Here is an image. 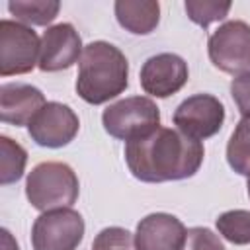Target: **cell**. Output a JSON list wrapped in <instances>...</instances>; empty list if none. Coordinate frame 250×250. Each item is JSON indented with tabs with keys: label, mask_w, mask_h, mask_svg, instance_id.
I'll return each mask as SVG.
<instances>
[{
	"label": "cell",
	"mask_w": 250,
	"mask_h": 250,
	"mask_svg": "<svg viewBox=\"0 0 250 250\" xmlns=\"http://www.w3.org/2000/svg\"><path fill=\"white\" fill-rule=\"evenodd\" d=\"M209 61L227 74H242L250 70V25L230 20L219 25L207 43Z\"/></svg>",
	"instance_id": "cell-5"
},
{
	"label": "cell",
	"mask_w": 250,
	"mask_h": 250,
	"mask_svg": "<svg viewBox=\"0 0 250 250\" xmlns=\"http://www.w3.org/2000/svg\"><path fill=\"white\" fill-rule=\"evenodd\" d=\"M82 39L72 23H57L43 31L39 68L43 72L66 70L82 57Z\"/></svg>",
	"instance_id": "cell-11"
},
{
	"label": "cell",
	"mask_w": 250,
	"mask_h": 250,
	"mask_svg": "<svg viewBox=\"0 0 250 250\" xmlns=\"http://www.w3.org/2000/svg\"><path fill=\"white\" fill-rule=\"evenodd\" d=\"M78 178L64 162L37 164L25 182V197L37 211H53L70 207L78 199Z\"/></svg>",
	"instance_id": "cell-3"
},
{
	"label": "cell",
	"mask_w": 250,
	"mask_h": 250,
	"mask_svg": "<svg viewBox=\"0 0 250 250\" xmlns=\"http://www.w3.org/2000/svg\"><path fill=\"white\" fill-rule=\"evenodd\" d=\"M80 121L72 107L61 102H47L43 109L27 125L31 141L39 146L61 148L66 146L78 133Z\"/></svg>",
	"instance_id": "cell-9"
},
{
	"label": "cell",
	"mask_w": 250,
	"mask_h": 250,
	"mask_svg": "<svg viewBox=\"0 0 250 250\" xmlns=\"http://www.w3.org/2000/svg\"><path fill=\"white\" fill-rule=\"evenodd\" d=\"M41 39L37 33L14 20L0 21V74H25L39 64Z\"/></svg>",
	"instance_id": "cell-6"
},
{
	"label": "cell",
	"mask_w": 250,
	"mask_h": 250,
	"mask_svg": "<svg viewBox=\"0 0 250 250\" xmlns=\"http://www.w3.org/2000/svg\"><path fill=\"white\" fill-rule=\"evenodd\" d=\"M0 184L8 186L18 182L23 176L25 162H27V152L21 145L12 141L10 137L2 135L0 137Z\"/></svg>",
	"instance_id": "cell-17"
},
{
	"label": "cell",
	"mask_w": 250,
	"mask_h": 250,
	"mask_svg": "<svg viewBox=\"0 0 250 250\" xmlns=\"http://www.w3.org/2000/svg\"><path fill=\"white\" fill-rule=\"evenodd\" d=\"M115 18L133 35H148L160 21V6L154 0H117Z\"/></svg>",
	"instance_id": "cell-14"
},
{
	"label": "cell",
	"mask_w": 250,
	"mask_h": 250,
	"mask_svg": "<svg viewBox=\"0 0 250 250\" xmlns=\"http://www.w3.org/2000/svg\"><path fill=\"white\" fill-rule=\"evenodd\" d=\"M184 250H225L221 238L207 227H191L188 229Z\"/></svg>",
	"instance_id": "cell-21"
},
{
	"label": "cell",
	"mask_w": 250,
	"mask_h": 250,
	"mask_svg": "<svg viewBox=\"0 0 250 250\" xmlns=\"http://www.w3.org/2000/svg\"><path fill=\"white\" fill-rule=\"evenodd\" d=\"M225 121L223 104L211 94H195L184 100L174 111V125L184 135L203 141L217 135Z\"/></svg>",
	"instance_id": "cell-8"
},
{
	"label": "cell",
	"mask_w": 250,
	"mask_h": 250,
	"mask_svg": "<svg viewBox=\"0 0 250 250\" xmlns=\"http://www.w3.org/2000/svg\"><path fill=\"white\" fill-rule=\"evenodd\" d=\"M84 238V219L64 207L41 213L31 229L33 250H76Z\"/></svg>",
	"instance_id": "cell-7"
},
{
	"label": "cell",
	"mask_w": 250,
	"mask_h": 250,
	"mask_svg": "<svg viewBox=\"0 0 250 250\" xmlns=\"http://www.w3.org/2000/svg\"><path fill=\"white\" fill-rule=\"evenodd\" d=\"M92 250H137V242L127 229L107 227L96 234Z\"/></svg>",
	"instance_id": "cell-20"
},
{
	"label": "cell",
	"mask_w": 250,
	"mask_h": 250,
	"mask_svg": "<svg viewBox=\"0 0 250 250\" xmlns=\"http://www.w3.org/2000/svg\"><path fill=\"white\" fill-rule=\"evenodd\" d=\"M188 18L201 25V27H209V23L213 21H221L229 16L230 10V2H215V0H188L184 4Z\"/></svg>",
	"instance_id": "cell-19"
},
{
	"label": "cell",
	"mask_w": 250,
	"mask_h": 250,
	"mask_svg": "<svg viewBox=\"0 0 250 250\" xmlns=\"http://www.w3.org/2000/svg\"><path fill=\"white\" fill-rule=\"evenodd\" d=\"M105 133L119 141H133L160 127L158 105L145 96H131L107 105L102 113Z\"/></svg>",
	"instance_id": "cell-4"
},
{
	"label": "cell",
	"mask_w": 250,
	"mask_h": 250,
	"mask_svg": "<svg viewBox=\"0 0 250 250\" xmlns=\"http://www.w3.org/2000/svg\"><path fill=\"white\" fill-rule=\"evenodd\" d=\"M203 145L178 129L156 127L125 145L129 172L146 184L191 178L203 162Z\"/></svg>",
	"instance_id": "cell-1"
},
{
	"label": "cell",
	"mask_w": 250,
	"mask_h": 250,
	"mask_svg": "<svg viewBox=\"0 0 250 250\" xmlns=\"http://www.w3.org/2000/svg\"><path fill=\"white\" fill-rule=\"evenodd\" d=\"M217 230L219 234L232 242V244H250V211L246 209H232L225 211L217 217Z\"/></svg>",
	"instance_id": "cell-18"
},
{
	"label": "cell",
	"mask_w": 250,
	"mask_h": 250,
	"mask_svg": "<svg viewBox=\"0 0 250 250\" xmlns=\"http://www.w3.org/2000/svg\"><path fill=\"white\" fill-rule=\"evenodd\" d=\"M227 162L240 174L250 176V117H242L227 145Z\"/></svg>",
	"instance_id": "cell-16"
},
{
	"label": "cell",
	"mask_w": 250,
	"mask_h": 250,
	"mask_svg": "<svg viewBox=\"0 0 250 250\" xmlns=\"http://www.w3.org/2000/svg\"><path fill=\"white\" fill-rule=\"evenodd\" d=\"M188 229L170 213H150L137 225V250H184Z\"/></svg>",
	"instance_id": "cell-12"
},
{
	"label": "cell",
	"mask_w": 250,
	"mask_h": 250,
	"mask_svg": "<svg viewBox=\"0 0 250 250\" xmlns=\"http://www.w3.org/2000/svg\"><path fill=\"white\" fill-rule=\"evenodd\" d=\"M8 10L23 25H47L59 16L61 4L57 0H10Z\"/></svg>",
	"instance_id": "cell-15"
},
{
	"label": "cell",
	"mask_w": 250,
	"mask_h": 250,
	"mask_svg": "<svg viewBox=\"0 0 250 250\" xmlns=\"http://www.w3.org/2000/svg\"><path fill=\"white\" fill-rule=\"evenodd\" d=\"M188 62L174 53H160L145 61L141 68V86L154 98H168L180 92L188 82Z\"/></svg>",
	"instance_id": "cell-10"
},
{
	"label": "cell",
	"mask_w": 250,
	"mask_h": 250,
	"mask_svg": "<svg viewBox=\"0 0 250 250\" xmlns=\"http://www.w3.org/2000/svg\"><path fill=\"white\" fill-rule=\"evenodd\" d=\"M45 96L39 88L21 82H8L0 86V119L16 127L29 125L43 109Z\"/></svg>",
	"instance_id": "cell-13"
},
{
	"label": "cell",
	"mask_w": 250,
	"mask_h": 250,
	"mask_svg": "<svg viewBox=\"0 0 250 250\" xmlns=\"http://www.w3.org/2000/svg\"><path fill=\"white\" fill-rule=\"evenodd\" d=\"M246 188H248V197H250V176H248V182H246Z\"/></svg>",
	"instance_id": "cell-23"
},
{
	"label": "cell",
	"mask_w": 250,
	"mask_h": 250,
	"mask_svg": "<svg viewBox=\"0 0 250 250\" xmlns=\"http://www.w3.org/2000/svg\"><path fill=\"white\" fill-rule=\"evenodd\" d=\"M76 94L92 105L105 104L125 92L129 84V62L125 55L107 41H92L78 61Z\"/></svg>",
	"instance_id": "cell-2"
},
{
	"label": "cell",
	"mask_w": 250,
	"mask_h": 250,
	"mask_svg": "<svg viewBox=\"0 0 250 250\" xmlns=\"http://www.w3.org/2000/svg\"><path fill=\"white\" fill-rule=\"evenodd\" d=\"M230 96H232L238 111L242 113V117H250V70L232 78Z\"/></svg>",
	"instance_id": "cell-22"
}]
</instances>
